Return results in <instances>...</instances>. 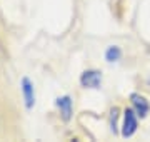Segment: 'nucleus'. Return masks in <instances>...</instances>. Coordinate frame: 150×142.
I'll return each instance as SVG.
<instances>
[{
    "label": "nucleus",
    "mask_w": 150,
    "mask_h": 142,
    "mask_svg": "<svg viewBox=\"0 0 150 142\" xmlns=\"http://www.w3.org/2000/svg\"><path fill=\"white\" fill-rule=\"evenodd\" d=\"M137 117L139 115L135 114L134 109H127L123 112V122H122V136L123 137H132L137 132V127H139Z\"/></svg>",
    "instance_id": "1"
},
{
    "label": "nucleus",
    "mask_w": 150,
    "mask_h": 142,
    "mask_svg": "<svg viewBox=\"0 0 150 142\" xmlns=\"http://www.w3.org/2000/svg\"><path fill=\"white\" fill-rule=\"evenodd\" d=\"M80 84L85 89H98L102 84V74L98 70H85L80 75Z\"/></svg>",
    "instance_id": "2"
},
{
    "label": "nucleus",
    "mask_w": 150,
    "mask_h": 142,
    "mask_svg": "<svg viewBox=\"0 0 150 142\" xmlns=\"http://www.w3.org/2000/svg\"><path fill=\"white\" fill-rule=\"evenodd\" d=\"M130 100H132V105H134L135 114L139 115V117H145V115L149 114L150 104H149V100H147L144 95H140V94H132V95H130Z\"/></svg>",
    "instance_id": "3"
},
{
    "label": "nucleus",
    "mask_w": 150,
    "mask_h": 142,
    "mask_svg": "<svg viewBox=\"0 0 150 142\" xmlns=\"http://www.w3.org/2000/svg\"><path fill=\"white\" fill-rule=\"evenodd\" d=\"M57 107H59V110H60L62 120L69 122V120L72 119V114H74V104H72L70 95H64V97L57 99Z\"/></svg>",
    "instance_id": "4"
},
{
    "label": "nucleus",
    "mask_w": 150,
    "mask_h": 142,
    "mask_svg": "<svg viewBox=\"0 0 150 142\" xmlns=\"http://www.w3.org/2000/svg\"><path fill=\"white\" fill-rule=\"evenodd\" d=\"M22 94H23L25 107L32 109L35 104V89H33V84L30 82V79H27V77L22 79Z\"/></svg>",
    "instance_id": "5"
},
{
    "label": "nucleus",
    "mask_w": 150,
    "mask_h": 142,
    "mask_svg": "<svg viewBox=\"0 0 150 142\" xmlns=\"http://www.w3.org/2000/svg\"><path fill=\"white\" fill-rule=\"evenodd\" d=\"M120 55H122V52H120V49L118 47H108L107 52H105V60L107 62H117L118 59H120Z\"/></svg>",
    "instance_id": "6"
}]
</instances>
